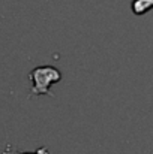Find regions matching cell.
Here are the masks:
<instances>
[{
    "instance_id": "2",
    "label": "cell",
    "mask_w": 153,
    "mask_h": 154,
    "mask_svg": "<svg viewBox=\"0 0 153 154\" xmlns=\"http://www.w3.org/2000/svg\"><path fill=\"white\" fill-rule=\"evenodd\" d=\"M153 8V0H134L132 2V11L135 15H143L149 9Z\"/></svg>"
},
{
    "instance_id": "3",
    "label": "cell",
    "mask_w": 153,
    "mask_h": 154,
    "mask_svg": "<svg viewBox=\"0 0 153 154\" xmlns=\"http://www.w3.org/2000/svg\"><path fill=\"white\" fill-rule=\"evenodd\" d=\"M17 154H48V150H47L45 147H42V148H39L36 153H17Z\"/></svg>"
},
{
    "instance_id": "1",
    "label": "cell",
    "mask_w": 153,
    "mask_h": 154,
    "mask_svg": "<svg viewBox=\"0 0 153 154\" xmlns=\"http://www.w3.org/2000/svg\"><path fill=\"white\" fill-rule=\"evenodd\" d=\"M29 78L32 79V91L30 94H48L53 96V93L50 91V85L53 82L60 81L62 73L59 69L53 67V66H38L35 67Z\"/></svg>"
}]
</instances>
